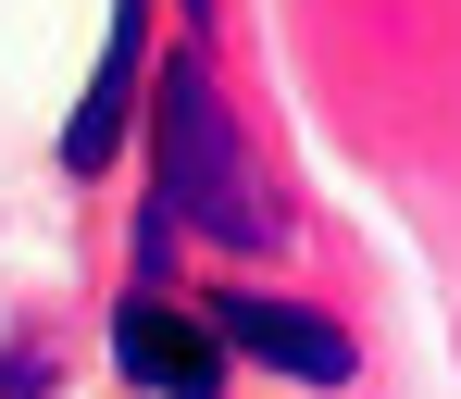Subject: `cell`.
<instances>
[{
  "label": "cell",
  "instance_id": "cell-1",
  "mask_svg": "<svg viewBox=\"0 0 461 399\" xmlns=\"http://www.w3.org/2000/svg\"><path fill=\"white\" fill-rule=\"evenodd\" d=\"M150 113H162V200H175V225H200V238H225V249H275V238H287V213L262 200L249 138H237V113H225V87H212L200 50L162 63Z\"/></svg>",
  "mask_w": 461,
  "mask_h": 399
},
{
  "label": "cell",
  "instance_id": "cell-2",
  "mask_svg": "<svg viewBox=\"0 0 461 399\" xmlns=\"http://www.w3.org/2000/svg\"><path fill=\"white\" fill-rule=\"evenodd\" d=\"M113 362H125L150 399H212V387H225V337H212V324H187L175 300H150V287L113 313Z\"/></svg>",
  "mask_w": 461,
  "mask_h": 399
},
{
  "label": "cell",
  "instance_id": "cell-3",
  "mask_svg": "<svg viewBox=\"0 0 461 399\" xmlns=\"http://www.w3.org/2000/svg\"><path fill=\"white\" fill-rule=\"evenodd\" d=\"M212 337L225 349H249V362H275V375H312V387H349V337L324 313H300V300H212Z\"/></svg>",
  "mask_w": 461,
  "mask_h": 399
},
{
  "label": "cell",
  "instance_id": "cell-4",
  "mask_svg": "<svg viewBox=\"0 0 461 399\" xmlns=\"http://www.w3.org/2000/svg\"><path fill=\"white\" fill-rule=\"evenodd\" d=\"M138 25H150V0H113L100 76H87L76 125H63V162H76V175H100V162H113V138H125V100H138Z\"/></svg>",
  "mask_w": 461,
  "mask_h": 399
},
{
  "label": "cell",
  "instance_id": "cell-5",
  "mask_svg": "<svg viewBox=\"0 0 461 399\" xmlns=\"http://www.w3.org/2000/svg\"><path fill=\"white\" fill-rule=\"evenodd\" d=\"M50 387H63V362H50L38 337H13V349H0V399H50Z\"/></svg>",
  "mask_w": 461,
  "mask_h": 399
},
{
  "label": "cell",
  "instance_id": "cell-6",
  "mask_svg": "<svg viewBox=\"0 0 461 399\" xmlns=\"http://www.w3.org/2000/svg\"><path fill=\"white\" fill-rule=\"evenodd\" d=\"M187 13H212V0H187Z\"/></svg>",
  "mask_w": 461,
  "mask_h": 399
}]
</instances>
